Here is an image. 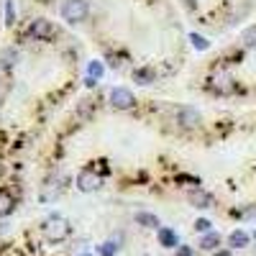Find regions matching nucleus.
Instances as JSON below:
<instances>
[{
	"label": "nucleus",
	"instance_id": "1",
	"mask_svg": "<svg viewBox=\"0 0 256 256\" xmlns=\"http://www.w3.org/2000/svg\"><path fill=\"white\" fill-rule=\"evenodd\" d=\"M70 230H72L70 220L64 218V216H59V212H54V216H49V218L44 220V233H46V238H49L52 244L64 241V238L70 236Z\"/></svg>",
	"mask_w": 256,
	"mask_h": 256
},
{
	"label": "nucleus",
	"instance_id": "2",
	"mask_svg": "<svg viewBox=\"0 0 256 256\" xmlns=\"http://www.w3.org/2000/svg\"><path fill=\"white\" fill-rule=\"evenodd\" d=\"M59 13L67 24H82L90 13V6H88V0H64Z\"/></svg>",
	"mask_w": 256,
	"mask_h": 256
},
{
	"label": "nucleus",
	"instance_id": "3",
	"mask_svg": "<svg viewBox=\"0 0 256 256\" xmlns=\"http://www.w3.org/2000/svg\"><path fill=\"white\" fill-rule=\"evenodd\" d=\"M136 105V98L128 88H113L110 90V108L113 110H131Z\"/></svg>",
	"mask_w": 256,
	"mask_h": 256
},
{
	"label": "nucleus",
	"instance_id": "4",
	"mask_svg": "<svg viewBox=\"0 0 256 256\" xmlns=\"http://www.w3.org/2000/svg\"><path fill=\"white\" fill-rule=\"evenodd\" d=\"M28 34L36 41H49L54 36V26H52V20H46V18H36V20H31Z\"/></svg>",
	"mask_w": 256,
	"mask_h": 256
},
{
	"label": "nucleus",
	"instance_id": "5",
	"mask_svg": "<svg viewBox=\"0 0 256 256\" xmlns=\"http://www.w3.org/2000/svg\"><path fill=\"white\" fill-rule=\"evenodd\" d=\"M100 184H102V180L92 169H82L77 174V190H82V192H95V190H100Z\"/></svg>",
	"mask_w": 256,
	"mask_h": 256
},
{
	"label": "nucleus",
	"instance_id": "6",
	"mask_svg": "<svg viewBox=\"0 0 256 256\" xmlns=\"http://www.w3.org/2000/svg\"><path fill=\"white\" fill-rule=\"evenodd\" d=\"M200 120H202L200 110L192 108V105H184V108L177 110V126H182V128H195V126H200Z\"/></svg>",
	"mask_w": 256,
	"mask_h": 256
},
{
	"label": "nucleus",
	"instance_id": "7",
	"mask_svg": "<svg viewBox=\"0 0 256 256\" xmlns=\"http://www.w3.org/2000/svg\"><path fill=\"white\" fill-rule=\"evenodd\" d=\"M156 238H159V246H164V248H180V236L174 228H159Z\"/></svg>",
	"mask_w": 256,
	"mask_h": 256
},
{
	"label": "nucleus",
	"instance_id": "8",
	"mask_svg": "<svg viewBox=\"0 0 256 256\" xmlns=\"http://www.w3.org/2000/svg\"><path fill=\"white\" fill-rule=\"evenodd\" d=\"M212 90L220 92V95L230 92V90H233V80H230V74H228V72H218V74H212Z\"/></svg>",
	"mask_w": 256,
	"mask_h": 256
},
{
	"label": "nucleus",
	"instance_id": "9",
	"mask_svg": "<svg viewBox=\"0 0 256 256\" xmlns=\"http://www.w3.org/2000/svg\"><path fill=\"white\" fill-rule=\"evenodd\" d=\"M134 220H136V226H144V228H156V230L162 228L159 226V218L154 216V212H144L141 210V212H136V216H134Z\"/></svg>",
	"mask_w": 256,
	"mask_h": 256
},
{
	"label": "nucleus",
	"instance_id": "10",
	"mask_svg": "<svg viewBox=\"0 0 256 256\" xmlns=\"http://www.w3.org/2000/svg\"><path fill=\"white\" fill-rule=\"evenodd\" d=\"M190 202L195 205V208H200V210H205V208L212 205V195H210V192H202V190H195L190 195Z\"/></svg>",
	"mask_w": 256,
	"mask_h": 256
},
{
	"label": "nucleus",
	"instance_id": "11",
	"mask_svg": "<svg viewBox=\"0 0 256 256\" xmlns=\"http://www.w3.org/2000/svg\"><path fill=\"white\" fill-rule=\"evenodd\" d=\"M220 246V236L216 230H210V233H202V238H200V248L202 251H218Z\"/></svg>",
	"mask_w": 256,
	"mask_h": 256
},
{
	"label": "nucleus",
	"instance_id": "12",
	"mask_svg": "<svg viewBox=\"0 0 256 256\" xmlns=\"http://www.w3.org/2000/svg\"><path fill=\"white\" fill-rule=\"evenodd\" d=\"M248 241H251V236H248V233L246 230H233L230 233V236H228V244H230V248H246L248 246Z\"/></svg>",
	"mask_w": 256,
	"mask_h": 256
},
{
	"label": "nucleus",
	"instance_id": "13",
	"mask_svg": "<svg viewBox=\"0 0 256 256\" xmlns=\"http://www.w3.org/2000/svg\"><path fill=\"white\" fill-rule=\"evenodd\" d=\"M154 70L152 67H138V70H134V82H138V84H152L154 82Z\"/></svg>",
	"mask_w": 256,
	"mask_h": 256
},
{
	"label": "nucleus",
	"instance_id": "14",
	"mask_svg": "<svg viewBox=\"0 0 256 256\" xmlns=\"http://www.w3.org/2000/svg\"><path fill=\"white\" fill-rule=\"evenodd\" d=\"M118 251H120V244H118V241H113V238L98 246V254H100V256H116Z\"/></svg>",
	"mask_w": 256,
	"mask_h": 256
},
{
	"label": "nucleus",
	"instance_id": "15",
	"mask_svg": "<svg viewBox=\"0 0 256 256\" xmlns=\"http://www.w3.org/2000/svg\"><path fill=\"white\" fill-rule=\"evenodd\" d=\"M190 44H192V46H195L198 52H208V49H210V41H208L205 36H200V34H195V31H192V34H190Z\"/></svg>",
	"mask_w": 256,
	"mask_h": 256
},
{
	"label": "nucleus",
	"instance_id": "16",
	"mask_svg": "<svg viewBox=\"0 0 256 256\" xmlns=\"http://www.w3.org/2000/svg\"><path fill=\"white\" fill-rule=\"evenodd\" d=\"M102 74H105V67H102V62L92 59V62L88 64V77H92V80H100Z\"/></svg>",
	"mask_w": 256,
	"mask_h": 256
},
{
	"label": "nucleus",
	"instance_id": "17",
	"mask_svg": "<svg viewBox=\"0 0 256 256\" xmlns=\"http://www.w3.org/2000/svg\"><path fill=\"white\" fill-rule=\"evenodd\" d=\"M16 59H18V54H16V49H6L3 54H0V67H3V70H8V67H13V64H16Z\"/></svg>",
	"mask_w": 256,
	"mask_h": 256
},
{
	"label": "nucleus",
	"instance_id": "18",
	"mask_svg": "<svg viewBox=\"0 0 256 256\" xmlns=\"http://www.w3.org/2000/svg\"><path fill=\"white\" fill-rule=\"evenodd\" d=\"M241 41H244V46L256 49V26H248V28L241 34Z\"/></svg>",
	"mask_w": 256,
	"mask_h": 256
},
{
	"label": "nucleus",
	"instance_id": "19",
	"mask_svg": "<svg viewBox=\"0 0 256 256\" xmlns=\"http://www.w3.org/2000/svg\"><path fill=\"white\" fill-rule=\"evenodd\" d=\"M16 24V6L13 0H6V26H13Z\"/></svg>",
	"mask_w": 256,
	"mask_h": 256
},
{
	"label": "nucleus",
	"instance_id": "20",
	"mask_svg": "<svg viewBox=\"0 0 256 256\" xmlns=\"http://www.w3.org/2000/svg\"><path fill=\"white\" fill-rule=\"evenodd\" d=\"M210 220L208 218H200V220H195V230H200V233H210Z\"/></svg>",
	"mask_w": 256,
	"mask_h": 256
},
{
	"label": "nucleus",
	"instance_id": "21",
	"mask_svg": "<svg viewBox=\"0 0 256 256\" xmlns=\"http://www.w3.org/2000/svg\"><path fill=\"white\" fill-rule=\"evenodd\" d=\"M10 210H13V200L0 198V216H6V212H10Z\"/></svg>",
	"mask_w": 256,
	"mask_h": 256
},
{
	"label": "nucleus",
	"instance_id": "22",
	"mask_svg": "<svg viewBox=\"0 0 256 256\" xmlns=\"http://www.w3.org/2000/svg\"><path fill=\"white\" fill-rule=\"evenodd\" d=\"M174 256H192V248L190 246H180V248H174Z\"/></svg>",
	"mask_w": 256,
	"mask_h": 256
},
{
	"label": "nucleus",
	"instance_id": "23",
	"mask_svg": "<svg viewBox=\"0 0 256 256\" xmlns=\"http://www.w3.org/2000/svg\"><path fill=\"white\" fill-rule=\"evenodd\" d=\"M238 216H241V218H254V216H256V205H254V208H246V210H241Z\"/></svg>",
	"mask_w": 256,
	"mask_h": 256
},
{
	"label": "nucleus",
	"instance_id": "24",
	"mask_svg": "<svg viewBox=\"0 0 256 256\" xmlns=\"http://www.w3.org/2000/svg\"><path fill=\"white\" fill-rule=\"evenodd\" d=\"M212 256H230L228 248H218V251H212Z\"/></svg>",
	"mask_w": 256,
	"mask_h": 256
},
{
	"label": "nucleus",
	"instance_id": "25",
	"mask_svg": "<svg viewBox=\"0 0 256 256\" xmlns=\"http://www.w3.org/2000/svg\"><path fill=\"white\" fill-rule=\"evenodd\" d=\"M84 84H88V88H95V84H98V80H92V77H88V80H84Z\"/></svg>",
	"mask_w": 256,
	"mask_h": 256
},
{
	"label": "nucleus",
	"instance_id": "26",
	"mask_svg": "<svg viewBox=\"0 0 256 256\" xmlns=\"http://www.w3.org/2000/svg\"><path fill=\"white\" fill-rule=\"evenodd\" d=\"M254 238H256V230H254Z\"/></svg>",
	"mask_w": 256,
	"mask_h": 256
}]
</instances>
